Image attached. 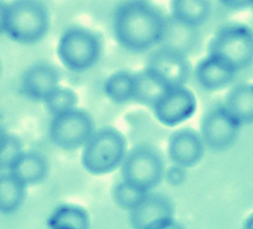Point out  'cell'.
<instances>
[{"instance_id":"6da1fadb","label":"cell","mask_w":253,"mask_h":229,"mask_svg":"<svg viewBox=\"0 0 253 229\" xmlns=\"http://www.w3.org/2000/svg\"><path fill=\"white\" fill-rule=\"evenodd\" d=\"M167 28L168 22L160 10L144 0H126L113 18L116 41L131 53L150 50L165 39Z\"/></svg>"},{"instance_id":"7a4b0ae2","label":"cell","mask_w":253,"mask_h":229,"mask_svg":"<svg viewBox=\"0 0 253 229\" xmlns=\"http://www.w3.org/2000/svg\"><path fill=\"white\" fill-rule=\"evenodd\" d=\"M127 153L125 135L113 127L95 131L83 146L82 165L87 173L99 176L121 166Z\"/></svg>"},{"instance_id":"3957f363","label":"cell","mask_w":253,"mask_h":229,"mask_svg":"<svg viewBox=\"0 0 253 229\" xmlns=\"http://www.w3.org/2000/svg\"><path fill=\"white\" fill-rule=\"evenodd\" d=\"M49 26V13L40 0H14L8 3L4 33L12 41L36 43L47 35Z\"/></svg>"},{"instance_id":"277c9868","label":"cell","mask_w":253,"mask_h":229,"mask_svg":"<svg viewBox=\"0 0 253 229\" xmlns=\"http://www.w3.org/2000/svg\"><path fill=\"white\" fill-rule=\"evenodd\" d=\"M208 55L238 73L253 63V31L244 24L224 25L209 41Z\"/></svg>"},{"instance_id":"5b68a950","label":"cell","mask_w":253,"mask_h":229,"mask_svg":"<svg viewBox=\"0 0 253 229\" xmlns=\"http://www.w3.org/2000/svg\"><path fill=\"white\" fill-rule=\"evenodd\" d=\"M121 166L122 180L145 192L158 187L165 179V158L159 149L150 145L131 148Z\"/></svg>"},{"instance_id":"8992f818","label":"cell","mask_w":253,"mask_h":229,"mask_svg":"<svg viewBox=\"0 0 253 229\" xmlns=\"http://www.w3.org/2000/svg\"><path fill=\"white\" fill-rule=\"evenodd\" d=\"M101 49L100 39L91 30L71 27L59 38L57 55L68 71L81 73L96 65L100 58Z\"/></svg>"},{"instance_id":"52a82bcc","label":"cell","mask_w":253,"mask_h":229,"mask_svg":"<svg viewBox=\"0 0 253 229\" xmlns=\"http://www.w3.org/2000/svg\"><path fill=\"white\" fill-rule=\"evenodd\" d=\"M94 132V121L91 115L77 108L53 117L48 127L52 143L63 150L83 147Z\"/></svg>"},{"instance_id":"ba28073f","label":"cell","mask_w":253,"mask_h":229,"mask_svg":"<svg viewBox=\"0 0 253 229\" xmlns=\"http://www.w3.org/2000/svg\"><path fill=\"white\" fill-rule=\"evenodd\" d=\"M242 125L224 104L207 109L201 119L200 135L204 144L216 151L229 149L236 142Z\"/></svg>"},{"instance_id":"9c48e42d","label":"cell","mask_w":253,"mask_h":229,"mask_svg":"<svg viewBox=\"0 0 253 229\" xmlns=\"http://www.w3.org/2000/svg\"><path fill=\"white\" fill-rule=\"evenodd\" d=\"M129 222L135 229H179L174 219V206L169 198L159 193H147L129 211Z\"/></svg>"},{"instance_id":"30bf717a","label":"cell","mask_w":253,"mask_h":229,"mask_svg":"<svg viewBox=\"0 0 253 229\" xmlns=\"http://www.w3.org/2000/svg\"><path fill=\"white\" fill-rule=\"evenodd\" d=\"M197 107L196 96L185 85L170 87L152 109L160 123L174 127L191 118Z\"/></svg>"},{"instance_id":"8fae6325","label":"cell","mask_w":253,"mask_h":229,"mask_svg":"<svg viewBox=\"0 0 253 229\" xmlns=\"http://www.w3.org/2000/svg\"><path fill=\"white\" fill-rule=\"evenodd\" d=\"M147 67L165 78L171 86H185L191 74V64L185 51L171 45H163L148 55Z\"/></svg>"},{"instance_id":"7c38bea8","label":"cell","mask_w":253,"mask_h":229,"mask_svg":"<svg viewBox=\"0 0 253 229\" xmlns=\"http://www.w3.org/2000/svg\"><path fill=\"white\" fill-rule=\"evenodd\" d=\"M204 145L200 134L195 129H178L169 139V157L173 164L184 168H194L204 156Z\"/></svg>"},{"instance_id":"4fadbf2b","label":"cell","mask_w":253,"mask_h":229,"mask_svg":"<svg viewBox=\"0 0 253 229\" xmlns=\"http://www.w3.org/2000/svg\"><path fill=\"white\" fill-rule=\"evenodd\" d=\"M60 73L53 65L39 63L28 68L21 79V91L33 101H43L59 86Z\"/></svg>"},{"instance_id":"5bb4252c","label":"cell","mask_w":253,"mask_h":229,"mask_svg":"<svg viewBox=\"0 0 253 229\" xmlns=\"http://www.w3.org/2000/svg\"><path fill=\"white\" fill-rule=\"evenodd\" d=\"M133 80L132 100L149 109H153L163 95L172 87L160 74L147 66L133 74Z\"/></svg>"},{"instance_id":"9a60e30c","label":"cell","mask_w":253,"mask_h":229,"mask_svg":"<svg viewBox=\"0 0 253 229\" xmlns=\"http://www.w3.org/2000/svg\"><path fill=\"white\" fill-rule=\"evenodd\" d=\"M236 71L212 57L201 59L195 68V78L201 87L209 91H221L231 84Z\"/></svg>"},{"instance_id":"2e32d148","label":"cell","mask_w":253,"mask_h":229,"mask_svg":"<svg viewBox=\"0 0 253 229\" xmlns=\"http://www.w3.org/2000/svg\"><path fill=\"white\" fill-rule=\"evenodd\" d=\"M212 10L210 0H170L173 21L189 29L206 23L212 15Z\"/></svg>"},{"instance_id":"e0dca14e","label":"cell","mask_w":253,"mask_h":229,"mask_svg":"<svg viewBox=\"0 0 253 229\" xmlns=\"http://www.w3.org/2000/svg\"><path fill=\"white\" fill-rule=\"evenodd\" d=\"M27 187L39 185L48 173V164L44 156L36 152H23L9 171Z\"/></svg>"},{"instance_id":"ac0fdd59","label":"cell","mask_w":253,"mask_h":229,"mask_svg":"<svg viewBox=\"0 0 253 229\" xmlns=\"http://www.w3.org/2000/svg\"><path fill=\"white\" fill-rule=\"evenodd\" d=\"M224 106L242 125L253 122V86L242 83L228 92Z\"/></svg>"},{"instance_id":"d6986e66","label":"cell","mask_w":253,"mask_h":229,"mask_svg":"<svg viewBox=\"0 0 253 229\" xmlns=\"http://www.w3.org/2000/svg\"><path fill=\"white\" fill-rule=\"evenodd\" d=\"M49 229H86L90 227V216L81 206L65 204L53 210L47 218Z\"/></svg>"},{"instance_id":"ffe728a7","label":"cell","mask_w":253,"mask_h":229,"mask_svg":"<svg viewBox=\"0 0 253 229\" xmlns=\"http://www.w3.org/2000/svg\"><path fill=\"white\" fill-rule=\"evenodd\" d=\"M27 186L11 173L0 174V214H10L20 208L27 196Z\"/></svg>"},{"instance_id":"44dd1931","label":"cell","mask_w":253,"mask_h":229,"mask_svg":"<svg viewBox=\"0 0 253 229\" xmlns=\"http://www.w3.org/2000/svg\"><path fill=\"white\" fill-rule=\"evenodd\" d=\"M103 89L109 100L117 104L132 100L133 74L126 71H119L111 74L105 80Z\"/></svg>"},{"instance_id":"7402d4cb","label":"cell","mask_w":253,"mask_h":229,"mask_svg":"<svg viewBox=\"0 0 253 229\" xmlns=\"http://www.w3.org/2000/svg\"><path fill=\"white\" fill-rule=\"evenodd\" d=\"M43 103L47 113L54 117L76 109L78 97L71 88L59 85L45 98Z\"/></svg>"},{"instance_id":"603a6c76","label":"cell","mask_w":253,"mask_h":229,"mask_svg":"<svg viewBox=\"0 0 253 229\" xmlns=\"http://www.w3.org/2000/svg\"><path fill=\"white\" fill-rule=\"evenodd\" d=\"M147 193L122 180L113 189L112 195L114 201L120 208L129 212L141 202Z\"/></svg>"},{"instance_id":"cb8c5ba5","label":"cell","mask_w":253,"mask_h":229,"mask_svg":"<svg viewBox=\"0 0 253 229\" xmlns=\"http://www.w3.org/2000/svg\"><path fill=\"white\" fill-rule=\"evenodd\" d=\"M23 152L21 139L16 135H9L0 149V171L10 170Z\"/></svg>"},{"instance_id":"d4e9b609","label":"cell","mask_w":253,"mask_h":229,"mask_svg":"<svg viewBox=\"0 0 253 229\" xmlns=\"http://www.w3.org/2000/svg\"><path fill=\"white\" fill-rule=\"evenodd\" d=\"M165 178L167 182L173 186H179L185 182L186 178V168L173 164L165 169Z\"/></svg>"},{"instance_id":"484cf974","label":"cell","mask_w":253,"mask_h":229,"mask_svg":"<svg viewBox=\"0 0 253 229\" xmlns=\"http://www.w3.org/2000/svg\"><path fill=\"white\" fill-rule=\"evenodd\" d=\"M221 3L233 10H242L253 5V0H223Z\"/></svg>"},{"instance_id":"4316f807","label":"cell","mask_w":253,"mask_h":229,"mask_svg":"<svg viewBox=\"0 0 253 229\" xmlns=\"http://www.w3.org/2000/svg\"><path fill=\"white\" fill-rule=\"evenodd\" d=\"M8 3L0 0V35L4 33L5 31L6 13H7Z\"/></svg>"},{"instance_id":"83f0119b","label":"cell","mask_w":253,"mask_h":229,"mask_svg":"<svg viewBox=\"0 0 253 229\" xmlns=\"http://www.w3.org/2000/svg\"><path fill=\"white\" fill-rule=\"evenodd\" d=\"M8 136H9V134L6 132L5 129H3V127L0 125V149H1V147H3V144L5 143Z\"/></svg>"},{"instance_id":"f1b7e54d","label":"cell","mask_w":253,"mask_h":229,"mask_svg":"<svg viewBox=\"0 0 253 229\" xmlns=\"http://www.w3.org/2000/svg\"><path fill=\"white\" fill-rule=\"evenodd\" d=\"M1 74H2V64H1V60H0V76H1Z\"/></svg>"},{"instance_id":"f546056e","label":"cell","mask_w":253,"mask_h":229,"mask_svg":"<svg viewBox=\"0 0 253 229\" xmlns=\"http://www.w3.org/2000/svg\"><path fill=\"white\" fill-rule=\"evenodd\" d=\"M219 1H220V2H221V1H223V0H219Z\"/></svg>"}]
</instances>
